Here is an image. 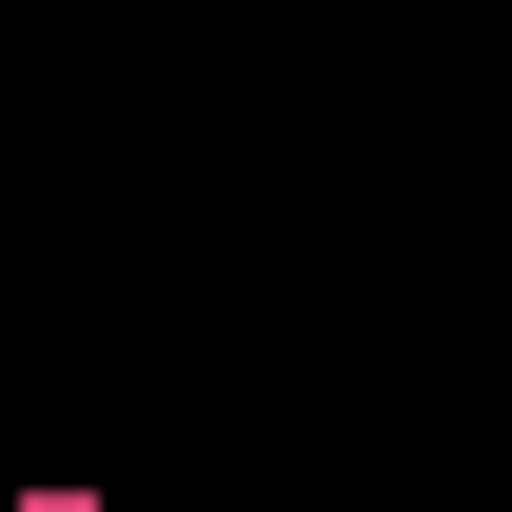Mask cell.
I'll return each mask as SVG.
<instances>
[{"mask_svg":"<svg viewBox=\"0 0 512 512\" xmlns=\"http://www.w3.org/2000/svg\"><path fill=\"white\" fill-rule=\"evenodd\" d=\"M20 512H99V473H40V493H20Z\"/></svg>","mask_w":512,"mask_h":512,"instance_id":"6da1fadb","label":"cell"}]
</instances>
